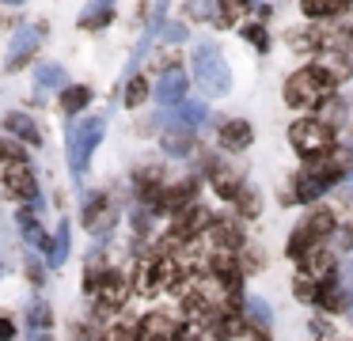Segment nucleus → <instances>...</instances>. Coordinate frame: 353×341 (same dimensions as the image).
I'll return each instance as SVG.
<instances>
[{"mask_svg": "<svg viewBox=\"0 0 353 341\" xmlns=\"http://www.w3.org/2000/svg\"><path fill=\"white\" fill-rule=\"evenodd\" d=\"M88 99H92V91H88V87H65L61 91V110H84V106H88Z\"/></svg>", "mask_w": 353, "mask_h": 341, "instance_id": "obj_27", "label": "nucleus"}, {"mask_svg": "<svg viewBox=\"0 0 353 341\" xmlns=\"http://www.w3.org/2000/svg\"><path fill=\"white\" fill-rule=\"evenodd\" d=\"M110 19H114L110 0H95V4H88L84 12H80V27H84V30H103Z\"/></svg>", "mask_w": 353, "mask_h": 341, "instance_id": "obj_17", "label": "nucleus"}, {"mask_svg": "<svg viewBox=\"0 0 353 341\" xmlns=\"http://www.w3.org/2000/svg\"><path fill=\"white\" fill-rule=\"evenodd\" d=\"M42 42V27H19L12 34V45H8V68H19Z\"/></svg>", "mask_w": 353, "mask_h": 341, "instance_id": "obj_10", "label": "nucleus"}, {"mask_svg": "<svg viewBox=\"0 0 353 341\" xmlns=\"http://www.w3.org/2000/svg\"><path fill=\"white\" fill-rule=\"evenodd\" d=\"M95 296H99L103 311H118L125 303V296H130V280H125L122 273H107V280H103V288Z\"/></svg>", "mask_w": 353, "mask_h": 341, "instance_id": "obj_12", "label": "nucleus"}, {"mask_svg": "<svg viewBox=\"0 0 353 341\" xmlns=\"http://www.w3.org/2000/svg\"><path fill=\"white\" fill-rule=\"evenodd\" d=\"M156 209H160V212H186V209H194V182L186 178V182H179V186L163 189V194L156 197Z\"/></svg>", "mask_w": 353, "mask_h": 341, "instance_id": "obj_11", "label": "nucleus"}, {"mask_svg": "<svg viewBox=\"0 0 353 341\" xmlns=\"http://www.w3.org/2000/svg\"><path fill=\"white\" fill-rule=\"evenodd\" d=\"M292 292H296V300H319V285H315L312 277H307V273H300L296 280H292Z\"/></svg>", "mask_w": 353, "mask_h": 341, "instance_id": "obj_31", "label": "nucleus"}, {"mask_svg": "<svg viewBox=\"0 0 353 341\" xmlns=\"http://www.w3.org/2000/svg\"><path fill=\"white\" fill-rule=\"evenodd\" d=\"M345 174V167L338 163V156L334 159H327V163H319V167H312V171H304L300 174V182H296V197L300 201H312V197H319L327 186H334L338 178Z\"/></svg>", "mask_w": 353, "mask_h": 341, "instance_id": "obj_7", "label": "nucleus"}, {"mask_svg": "<svg viewBox=\"0 0 353 341\" xmlns=\"http://www.w3.org/2000/svg\"><path fill=\"white\" fill-rule=\"evenodd\" d=\"M232 205H236V209L243 212V216H259V194H254L251 186H243V189H239V194L232 197Z\"/></svg>", "mask_w": 353, "mask_h": 341, "instance_id": "obj_28", "label": "nucleus"}, {"mask_svg": "<svg viewBox=\"0 0 353 341\" xmlns=\"http://www.w3.org/2000/svg\"><path fill=\"white\" fill-rule=\"evenodd\" d=\"M194 76H198V83L209 95H228V87H232L228 61H224V53L216 50V45H201V50L194 53Z\"/></svg>", "mask_w": 353, "mask_h": 341, "instance_id": "obj_2", "label": "nucleus"}, {"mask_svg": "<svg viewBox=\"0 0 353 341\" xmlns=\"http://www.w3.org/2000/svg\"><path fill=\"white\" fill-rule=\"evenodd\" d=\"M4 152H8V163H4V189H8L12 197H23V201H34L39 186H34L31 167H27L23 159H19L16 144H4Z\"/></svg>", "mask_w": 353, "mask_h": 341, "instance_id": "obj_6", "label": "nucleus"}, {"mask_svg": "<svg viewBox=\"0 0 353 341\" xmlns=\"http://www.w3.org/2000/svg\"><path fill=\"white\" fill-rule=\"evenodd\" d=\"M338 205H342L345 212H353V186H350V189H342V194H338Z\"/></svg>", "mask_w": 353, "mask_h": 341, "instance_id": "obj_39", "label": "nucleus"}, {"mask_svg": "<svg viewBox=\"0 0 353 341\" xmlns=\"http://www.w3.org/2000/svg\"><path fill=\"white\" fill-rule=\"evenodd\" d=\"M209 239H213L216 250H239L243 247V227L236 224V220H213V227H209Z\"/></svg>", "mask_w": 353, "mask_h": 341, "instance_id": "obj_14", "label": "nucleus"}, {"mask_svg": "<svg viewBox=\"0 0 353 341\" xmlns=\"http://www.w3.org/2000/svg\"><path fill=\"white\" fill-rule=\"evenodd\" d=\"M61 80H65V68L61 65H42L39 68V83H42V87H57Z\"/></svg>", "mask_w": 353, "mask_h": 341, "instance_id": "obj_33", "label": "nucleus"}, {"mask_svg": "<svg viewBox=\"0 0 353 341\" xmlns=\"http://www.w3.org/2000/svg\"><path fill=\"white\" fill-rule=\"evenodd\" d=\"M243 34H247V38H251V42H254V45H259V50H266V45H270V42H266V30H262V27H247V30H243Z\"/></svg>", "mask_w": 353, "mask_h": 341, "instance_id": "obj_36", "label": "nucleus"}, {"mask_svg": "<svg viewBox=\"0 0 353 341\" xmlns=\"http://www.w3.org/2000/svg\"><path fill=\"white\" fill-rule=\"evenodd\" d=\"M103 129H107L103 118H84V121H77V125L69 129V163H72V174H77V178L84 174L95 144L103 141Z\"/></svg>", "mask_w": 353, "mask_h": 341, "instance_id": "obj_3", "label": "nucleus"}, {"mask_svg": "<svg viewBox=\"0 0 353 341\" xmlns=\"http://www.w3.org/2000/svg\"><path fill=\"white\" fill-rule=\"evenodd\" d=\"M163 152L186 156V152H194V136L186 133V129H171V133H163Z\"/></svg>", "mask_w": 353, "mask_h": 341, "instance_id": "obj_24", "label": "nucleus"}, {"mask_svg": "<svg viewBox=\"0 0 353 341\" xmlns=\"http://www.w3.org/2000/svg\"><path fill=\"white\" fill-rule=\"evenodd\" d=\"M334 76L327 72V68H304V72L289 76L285 80V103L292 106V110H312V106H319L323 99L334 91Z\"/></svg>", "mask_w": 353, "mask_h": 341, "instance_id": "obj_1", "label": "nucleus"}, {"mask_svg": "<svg viewBox=\"0 0 353 341\" xmlns=\"http://www.w3.org/2000/svg\"><path fill=\"white\" fill-rule=\"evenodd\" d=\"M31 341H50V333H31Z\"/></svg>", "mask_w": 353, "mask_h": 341, "instance_id": "obj_42", "label": "nucleus"}, {"mask_svg": "<svg viewBox=\"0 0 353 341\" xmlns=\"http://www.w3.org/2000/svg\"><path fill=\"white\" fill-rule=\"evenodd\" d=\"M183 341H201V338H190V333H183Z\"/></svg>", "mask_w": 353, "mask_h": 341, "instance_id": "obj_43", "label": "nucleus"}, {"mask_svg": "<svg viewBox=\"0 0 353 341\" xmlns=\"http://www.w3.org/2000/svg\"><path fill=\"white\" fill-rule=\"evenodd\" d=\"M168 38H171V42H183V38H186V27H179V23H175V27H168Z\"/></svg>", "mask_w": 353, "mask_h": 341, "instance_id": "obj_41", "label": "nucleus"}, {"mask_svg": "<svg viewBox=\"0 0 353 341\" xmlns=\"http://www.w3.org/2000/svg\"><path fill=\"white\" fill-rule=\"evenodd\" d=\"M65 254H69V224L61 220V227H57L54 242H50V265H61Z\"/></svg>", "mask_w": 353, "mask_h": 341, "instance_id": "obj_25", "label": "nucleus"}, {"mask_svg": "<svg viewBox=\"0 0 353 341\" xmlns=\"http://www.w3.org/2000/svg\"><path fill=\"white\" fill-rule=\"evenodd\" d=\"M201 227H213V220H209V212H205V209H186L183 216L175 220V227H171V239H179V242H190L194 235L201 231Z\"/></svg>", "mask_w": 353, "mask_h": 341, "instance_id": "obj_13", "label": "nucleus"}, {"mask_svg": "<svg viewBox=\"0 0 353 341\" xmlns=\"http://www.w3.org/2000/svg\"><path fill=\"white\" fill-rule=\"evenodd\" d=\"M4 125H8V133H19L27 144H42L39 125H34L31 118H23V114H8V118H4Z\"/></svg>", "mask_w": 353, "mask_h": 341, "instance_id": "obj_23", "label": "nucleus"}, {"mask_svg": "<svg viewBox=\"0 0 353 341\" xmlns=\"http://www.w3.org/2000/svg\"><path fill=\"white\" fill-rule=\"evenodd\" d=\"M183 333L186 326L163 315V311H152V315L141 318V341H183Z\"/></svg>", "mask_w": 353, "mask_h": 341, "instance_id": "obj_8", "label": "nucleus"}, {"mask_svg": "<svg viewBox=\"0 0 353 341\" xmlns=\"http://www.w3.org/2000/svg\"><path fill=\"white\" fill-rule=\"evenodd\" d=\"M99 341H141V322H118Z\"/></svg>", "mask_w": 353, "mask_h": 341, "instance_id": "obj_26", "label": "nucleus"}, {"mask_svg": "<svg viewBox=\"0 0 353 341\" xmlns=\"http://www.w3.org/2000/svg\"><path fill=\"white\" fill-rule=\"evenodd\" d=\"M353 0H304V15L312 19H334V15L350 12Z\"/></svg>", "mask_w": 353, "mask_h": 341, "instance_id": "obj_20", "label": "nucleus"}, {"mask_svg": "<svg viewBox=\"0 0 353 341\" xmlns=\"http://www.w3.org/2000/svg\"><path fill=\"white\" fill-rule=\"evenodd\" d=\"M304 42L315 45V50H327V53H342L345 45H353V30L350 27H334V23H323V27L307 30Z\"/></svg>", "mask_w": 353, "mask_h": 341, "instance_id": "obj_9", "label": "nucleus"}, {"mask_svg": "<svg viewBox=\"0 0 353 341\" xmlns=\"http://www.w3.org/2000/svg\"><path fill=\"white\" fill-rule=\"evenodd\" d=\"M4 4H23V0H4Z\"/></svg>", "mask_w": 353, "mask_h": 341, "instance_id": "obj_44", "label": "nucleus"}, {"mask_svg": "<svg viewBox=\"0 0 353 341\" xmlns=\"http://www.w3.org/2000/svg\"><path fill=\"white\" fill-rule=\"evenodd\" d=\"M186 12H190L194 19H213V0H190Z\"/></svg>", "mask_w": 353, "mask_h": 341, "instance_id": "obj_35", "label": "nucleus"}, {"mask_svg": "<svg viewBox=\"0 0 353 341\" xmlns=\"http://www.w3.org/2000/svg\"><path fill=\"white\" fill-rule=\"evenodd\" d=\"M251 125H247V121H224L221 125V144L224 148H232V152H239V148H247V144H251Z\"/></svg>", "mask_w": 353, "mask_h": 341, "instance_id": "obj_18", "label": "nucleus"}, {"mask_svg": "<svg viewBox=\"0 0 353 341\" xmlns=\"http://www.w3.org/2000/svg\"><path fill=\"white\" fill-rule=\"evenodd\" d=\"M300 273H307L312 280H315V277L327 280V277H334V262H330L327 250H312L307 258H300Z\"/></svg>", "mask_w": 353, "mask_h": 341, "instance_id": "obj_19", "label": "nucleus"}, {"mask_svg": "<svg viewBox=\"0 0 353 341\" xmlns=\"http://www.w3.org/2000/svg\"><path fill=\"white\" fill-rule=\"evenodd\" d=\"M334 235V216H330L327 209H319V212H312V216L304 220V224L292 231V239H289V254L292 258H307L312 250H319V242L323 239H330Z\"/></svg>", "mask_w": 353, "mask_h": 341, "instance_id": "obj_4", "label": "nucleus"}, {"mask_svg": "<svg viewBox=\"0 0 353 341\" xmlns=\"http://www.w3.org/2000/svg\"><path fill=\"white\" fill-rule=\"evenodd\" d=\"M338 163L345 167V174H353V144H350V148H342V152H338Z\"/></svg>", "mask_w": 353, "mask_h": 341, "instance_id": "obj_38", "label": "nucleus"}, {"mask_svg": "<svg viewBox=\"0 0 353 341\" xmlns=\"http://www.w3.org/2000/svg\"><path fill=\"white\" fill-rule=\"evenodd\" d=\"M179 121H186V125H201V121H205V106L194 103V99L179 103Z\"/></svg>", "mask_w": 353, "mask_h": 341, "instance_id": "obj_30", "label": "nucleus"}, {"mask_svg": "<svg viewBox=\"0 0 353 341\" xmlns=\"http://www.w3.org/2000/svg\"><path fill=\"white\" fill-rule=\"evenodd\" d=\"M19 224H23V235L34 242V247H42V242H46V235H42V224L31 216V212H19Z\"/></svg>", "mask_w": 353, "mask_h": 341, "instance_id": "obj_32", "label": "nucleus"}, {"mask_svg": "<svg viewBox=\"0 0 353 341\" xmlns=\"http://www.w3.org/2000/svg\"><path fill=\"white\" fill-rule=\"evenodd\" d=\"M315 303H319L323 311H342V307H345L342 280H338V277H327V280H323V285H319V300H315Z\"/></svg>", "mask_w": 353, "mask_h": 341, "instance_id": "obj_21", "label": "nucleus"}, {"mask_svg": "<svg viewBox=\"0 0 353 341\" xmlns=\"http://www.w3.org/2000/svg\"><path fill=\"white\" fill-rule=\"evenodd\" d=\"M247 12H251L247 0H221V8H216V27H236Z\"/></svg>", "mask_w": 353, "mask_h": 341, "instance_id": "obj_22", "label": "nucleus"}, {"mask_svg": "<svg viewBox=\"0 0 353 341\" xmlns=\"http://www.w3.org/2000/svg\"><path fill=\"white\" fill-rule=\"evenodd\" d=\"M145 95H148V83H145V80H133L130 91H125V103H130V106H141V103H145Z\"/></svg>", "mask_w": 353, "mask_h": 341, "instance_id": "obj_34", "label": "nucleus"}, {"mask_svg": "<svg viewBox=\"0 0 353 341\" xmlns=\"http://www.w3.org/2000/svg\"><path fill=\"white\" fill-rule=\"evenodd\" d=\"M156 99L160 103H186V76L183 72H163L156 80Z\"/></svg>", "mask_w": 353, "mask_h": 341, "instance_id": "obj_16", "label": "nucleus"}, {"mask_svg": "<svg viewBox=\"0 0 353 341\" xmlns=\"http://www.w3.org/2000/svg\"><path fill=\"white\" fill-rule=\"evenodd\" d=\"M338 247H353V227H342V235H338Z\"/></svg>", "mask_w": 353, "mask_h": 341, "instance_id": "obj_40", "label": "nucleus"}, {"mask_svg": "<svg viewBox=\"0 0 353 341\" xmlns=\"http://www.w3.org/2000/svg\"><path fill=\"white\" fill-rule=\"evenodd\" d=\"M205 171H209V182L216 186V194H221V197H228V201L239 194V189H243V182H239V174L232 171V167L216 163V159H209V167H205Z\"/></svg>", "mask_w": 353, "mask_h": 341, "instance_id": "obj_15", "label": "nucleus"}, {"mask_svg": "<svg viewBox=\"0 0 353 341\" xmlns=\"http://www.w3.org/2000/svg\"><path fill=\"white\" fill-rule=\"evenodd\" d=\"M50 326H54L50 307H46V303H34V307H31V333H50Z\"/></svg>", "mask_w": 353, "mask_h": 341, "instance_id": "obj_29", "label": "nucleus"}, {"mask_svg": "<svg viewBox=\"0 0 353 341\" xmlns=\"http://www.w3.org/2000/svg\"><path fill=\"white\" fill-rule=\"evenodd\" d=\"M327 121H345V106L342 103H327Z\"/></svg>", "mask_w": 353, "mask_h": 341, "instance_id": "obj_37", "label": "nucleus"}, {"mask_svg": "<svg viewBox=\"0 0 353 341\" xmlns=\"http://www.w3.org/2000/svg\"><path fill=\"white\" fill-rule=\"evenodd\" d=\"M289 141H292V148H296L304 159H319V156H327V152H330L334 133H330L327 121L304 118V121H296V125L289 129Z\"/></svg>", "mask_w": 353, "mask_h": 341, "instance_id": "obj_5", "label": "nucleus"}]
</instances>
